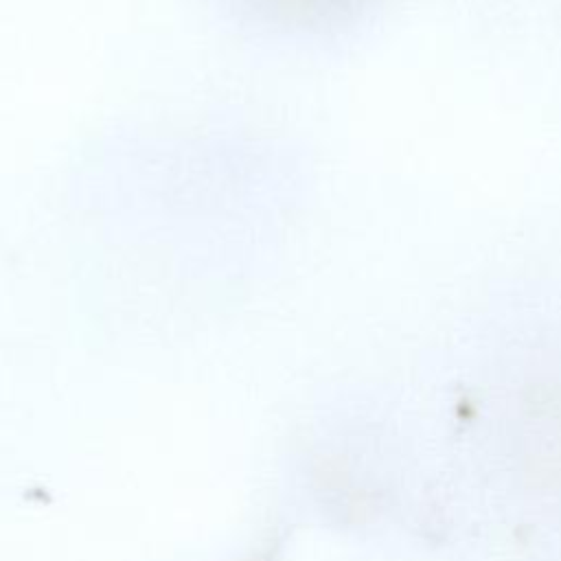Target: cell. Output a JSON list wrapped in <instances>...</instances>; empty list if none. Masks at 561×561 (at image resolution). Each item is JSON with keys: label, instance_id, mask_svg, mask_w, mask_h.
<instances>
[{"label": "cell", "instance_id": "cell-1", "mask_svg": "<svg viewBox=\"0 0 561 561\" xmlns=\"http://www.w3.org/2000/svg\"><path fill=\"white\" fill-rule=\"evenodd\" d=\"M259 22L285 28L322 26L351 9L362 0H237Z\"/></svg>", "mask_w": 561, "mask_h": 561}]
</instances>
